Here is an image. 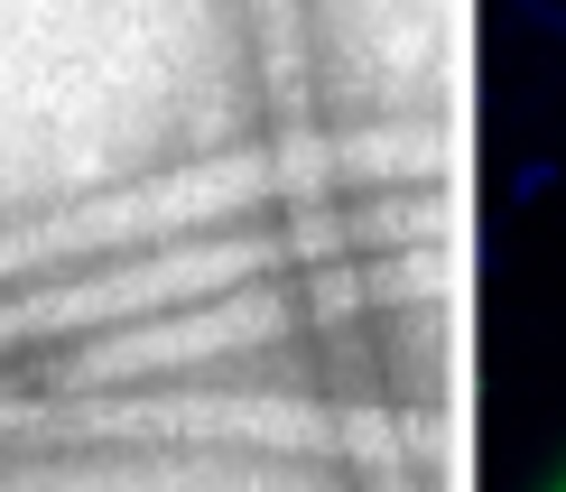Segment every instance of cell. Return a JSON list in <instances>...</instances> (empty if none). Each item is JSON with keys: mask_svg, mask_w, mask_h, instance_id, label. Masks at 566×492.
I'll return each mask as SVG.
<instances>
[{"mask_svg": "<svg viewBox=\"0 0 566 492\" xmlns=\"http://www.w3.org/2000/svg\"><path fill=\"white\" fill-rule=\"evenodd\" d=\"M548 492H566V474H557V483H548Z\"/></svg>", "mask_w": 566, "mask_h": 492, "instance_id": "6da1fadb", "label": "cell"}]
</instances>
